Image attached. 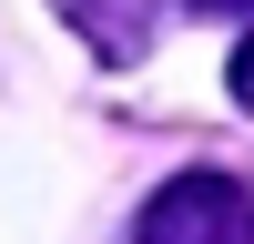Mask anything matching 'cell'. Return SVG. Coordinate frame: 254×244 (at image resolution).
Wrapping results in <instances>:
<instances>
[{
	"label": "cell",
	"instance_id": "cell-1",
	"mask_svg": "<svg viewBox=\"0 0 254 244\" xmlns=\"http://www.w3.org/2000/svg\"><path fill=\"white\" fill-rule=\"evenodd\" d=\"M132 244H254V193L234 173H183L142 203V234Z\"/></svg>",
	"mask_w": 254,
	"mask_h": 244
},
{
	"label": "cell",
	"instance_id": "cell-2",
	"mask_svg": "<svg viewBox=\"0 0 254 244\" xmlns=\"http://www.w3.org/2000/svg\"><path fill=\"white\" fill-rule=\"evenodd\" d=\"M61 10L92 31V51L112 61V71H132V61L153 51V31H163V0H61Z\"/></svg>",
	"mask_w": 254,
	"mask_h": 244
},
{
	"label": "cell",
	"instance_id": "cell-3",
	"mask_svg": "<svg viewBox=\"0 0 254 244\" xmlns=\"http://www.w3.org/2000/svg\"><path fill=\"white\" fill-rule=\"evenodd\" d=\"M234 102H244V112H254V41H244V51H234Z\"/></svg>",
	"mask_w": 254,
	"mask_h": 244
},
{
	"label": "cell",
	"instance_id": "cell-4",
	"mask_svg": "<svg viewBox=\"0 0 254 244\" xmlns=\"http://www.w3.org/2000/svg\"><path fill=\"white\" fill-rule=\"evenodd\" d=\"M193 10H254V0H193Z\"/></svg>",
	"mask_w": 254,
	"mask_h": 244
}]
</instances>
